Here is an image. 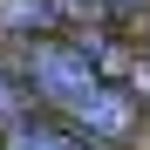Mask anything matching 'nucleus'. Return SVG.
<instances>
[{
	"label": "nucleus",
	"instance_id": "nucleus-1",
	"mask_svg": "<svg viewBox=\"0 0 150 150\" xmlns=\"http://www.w3.org/2000/svg\"><path fill=\"white\" fill-rule=\"evenodd\" d=\"M14 75H21V89H28V96H41L55 116H62L68 103H82V96L103 82V75H96V62L75 48V34H41V41H21Z\"/></svg>",
	"mask_w": 150,
	"mask_h": 150
},
{
	"label": "nucleus",
	"instance_id": "nucleus-5",
	"mask_svg": "<svg viewBox=\"0 0 150 150\" xmlns=\"http://www.w3.org/2000/svg\"><path fill=\"white\" fill-rule=\"evenodd\" d=\"M21 116H28V89H21L14 62H0V137H7V130H14Z\"/></svg>",
	"mask_w": 150,
	"mask_h": 150
},
{
	"label": "nucleus",
	"instance_id": "nucleus-4",
	"mask_svg": "<svg viewBox=\"0 0 150 150\" xmlns=\"http://www.w3.org/2000/svg\"><path fill=\"white\" fill-rule=\"evenodd\" d=\"M0 34H7V41L62 34V14H55V0H0Z\"/></svg>",
	"mask_w": 150,
	"mask_h": 150
},
{
	"label": "nucleus",
	"instance_id": "nucleus-2",
	"mask_svg": "<svg viewBox=\"0 0 150 150\" xmlns=\"http://www.w3.org/2000/svg\"><path fill=\"white\" fill-rule=\"evenodd\" d=\"M137 96L123 89V82H96L82 103H68L62 109V123L75 137H89V143H103V150H116V143H130V130H137Z\"/></svg>",
	"mask_w": 150,
	"mask_h": 150
},
{
	"label": "nucleus",
	"instance_id": "nucleus-3",
	"mask_svg": "<svg viewBox=\"0 0 150 150\" xmlns=\"http://www.w3.org/2000/svg\"><path fill=\"white\" fill-rule=\"evenodd\" d=\"M0 150H103V143L75 137L68 123H48V116H21L7 137H0Z\"/></svg>",
	"mask_w": 150,
	"mask_h": 150
},
{
	"label": "nucleus",
	"instance_id": "nucleus-6",
	"mask_svg": "<svg viewBox=\"0 0 150 150\" xmlns=\"http://www.w3.org/2000/svg\"><path fill=\"white\" fill-rule=\"evenodd\" d=\"M89 7L116 28V21H143V14H150V0H89Z\"/></svg>",
	"mask_w": 150,
	"mask_h": 150
}]
</instances>
